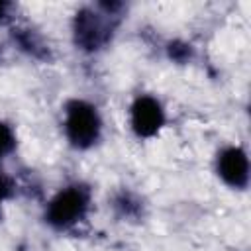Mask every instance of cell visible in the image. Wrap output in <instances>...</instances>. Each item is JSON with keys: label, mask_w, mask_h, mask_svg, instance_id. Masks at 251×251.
<instances>
[{"label": "cell", "mask_w": 251, "mask_h": 251, "mask_svg": "<svg viewBox=\"0 0 251 251\" xmlns=\"http://www.w3.org/2000/svg\"><path fill=\"white\" fill-rule=\"evenodd\" d=\"M98 129H100V122H98V116L92 106H88L84 102H73L69 106L67 133L75 145H78V147L90 145L98 137Z\"/></svg>", "instance_id": "6da1fadb"}, {"label": "cell", "mask_w": 251, "mask_h": 251, "mask_svg": "<svg viewBox=\"0 0 251 251\" xmlns=\"http://www.w3.org/2000/svg\"><path fill=\"white\" fill-rule=\"evenodd\" d=\"M86 208V198L78 188H69L61 192L49 206L47 218L53 226H69L82 216Z\"/></svg>", "instance_id": "7a4b0ae2"}, {"label": "cell", "mask_w": 251, "mask_h": 251, "mask_svg": "<svg viewBox=\"0 0 251 251\" xmlns=\"http://www.w3.org/2000/svg\"><path fill=\"white\" fill-rule=\"evenodd\" d=\"M131 124H133V129L143 137L157 133V129L163 124L161 106L153 98H147V96L139 98L131 110Z\"/></svg>", "instance_id": "3957f363"}, {"label": "cell", "mask_w": 251, "mask_h": 251, "mask_svg": "<svg viewBox=\"0 0 251 251\" xmlns=\"http://www.w3.org/2000/svg\"><path fill=\"white\" fill-rule=\"evenodd\" d=\"M220 175L231 186H245L249 176L247 157L241 149H227L220 157Z\"/></svg>", "instance_id": "277c9868"}, {"label": "cell", "mask_w": 251, "mask_h": 251, "mask_svg": "<svg viewBox=\"0 0 251 251\" xmlns=\"http://www.w3.org/2000/svg\"><path fill=\"white\" fill-rule=\"evenodd\" d=\"M76 39L86 49H96L104 41V29H102L96 16L82 12L76 18Z\"/></svg>", "instance_id": "5b68a950"}, {"label": "cell", "mask_w": 251, "mask_h": 251, "mask_svg": "<svg viewBox=\"0 0 251 251\" xmlns=\"http://www.w3.org/2000/svg\"><path fill=\"white\" fill-rule=\"evenodd\" d=\"M12 147H14V135H12V131L4 124H0V157L6 155Z\"/></svg>", "instance_id": "8992f818"}, {"label": "cell", "mask_w": 251, "mask_h": 251, "mask_svg": "<svg viewBox=\"0 0 251 251\" xmlns=\"http://www.w3.org/2000/svg\"><path fill=\"white\" fill-rule=\"evenodd\" d=\"M6 192H8V190H6V184H4V180L0 178V204H2V200L6 198Z\"/></svg>", "instance_id": "52a82bcc"}, {"label": "cell", "mask_w": 251, "mask_h": 251, "mask_svg": "<svg viewBox=\"0 0 251 251\" xmlns=\"http://www.w3.org/2000/svg\"><path fill=\"white\" fill-rule=\"evenodd\" d=\"M2 14H4V4H0V18H2Z\"/></svg>", "instance_id": "ba28073f"}]
</instances>
